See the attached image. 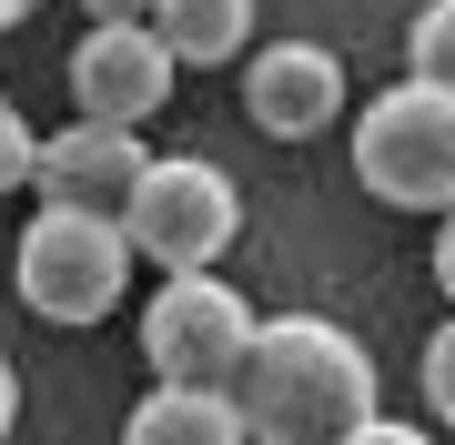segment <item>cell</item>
<instances>
[{
    "mask_svg": "<svg viewBox=\"0 0 455 445\" xmlns=\"http://www.w3.org/2000/svg\"><path fill=\"white\" fill-rule=\"evenodd\" d=\"M132 243H142V264L163 274H212L233 253V233H243V193H233V172H212L203 152H152L142 193H132Z\"/></svg>",
    "mask_w": 455,
    "mask_h": 445,
    "instance_id": "5",
    "label": "cell"
},
{
    "mask_svg": "<svg viewBox=\"0 0 455 445\" xmlns=\"http://www.w3.org/2000/svg\"><path fill=\"white\" fill-rule=\"evenodd\" d=\"M435 283H445V304H455V213H435Z\"/></svg>",
    "mask_w": 455,
    "mask_h": 445,
    "instance_id": "15",
    "label": "cell"
},
{
    "mask_svg": "<svg viewBox=\"0 0 455 445\" xmlns=\"http://www.w3.org/2000/svg\"><path fill=\"white\" fill-rule=\"evenodd\" d=\"M132 264H142L132 223L71 213V203H41V213L20 223V243H11V283H20V304H31L41 324H101V314L122 304Z\"/></svg>",
    "mask_w": 455,
    "mask_h": 445,
    "instance_id": "2",
    "label": "cell"
},
{
    "mask_svg": "<svg viewBox=\"0 0 455 445\" xmlns=\"http://www.w3.org/2000/svg\"><path fill=\"white\" fill-rule=\"evenodd\" d=\"M31 172H41V142H31V122H20L11 101H0V193H20Z\"/></svg>",
    "mask_w": 455,
    "mask_h": 445,
    "instance_id": "13",
    "label": "cell"
},
{
    "mask_svg": "<svg viewBox=\"0 0 455 445\" xmlns=\"http://www.w3.org/2000/svg\"><path fill=\"white\" fill-rule=\"evenodd\" d=\"M142 172H152V152L142 132H122V122H71V132H51L41 142V203H71V213H132V193H142Z\"/></svg>",
    "mask_w": 455,
    "mask_h": 445,
    "instance_id": "8",
    "label": "cell"
},
{
    "mask_svg": "<svg viewBox=\"0 0 455 445\" xmlns=\"http://www.w3.org/2000/svg\"><path fill=\"white\" fill-rule=\"evenodd\" d=\"M243 112L263 142H314L344 122V61L324 41H263L243 61Z\"/></svg>",
    "mask_w": 455,
    "mask_h": 445,
    "instance_id": "7",
    "label": "cell"
},
{
    "mask_svg": "<svg viewBox=\"0 0 455 445\" xmlns=\"http://www.w3.org/2000/svg\"><path fill=\"white\" fill-rule=\"evenodd\" d=\"M263 314L233 294L223 274H163V294L142 304V364L152 385H203V395H233Z\"/></svg>",
    "mask_w": 455,
    "mask_h": 445,
    "instance_id": "4",
    "label": "cell"
},
{
    "mask_svg": "<svg viewBox=\"0 0 455 445\" xmlns=\"http://www.w3.org/2000/svg\"><path fill=\"white\" fill-rule=\"evenodd\" d=\"M253 445H344L374 415V354L334 314H274L233 375Z\"/></svg>",
    "mask_w": 455,
    "mask_h": 445,
    "instance_id": "1",
    "label": "cell"
},
{
    "mask_svg": "<svg viewBox=\"0 0 455 445\" xmlns=\"http://www.w3.org/2000/svg\"><path fill=\"white\" fill-rule=\"evenodd\" d=\"M122 445H253L243 405L233 395H203V385H152L142 405H132Z\"/></svg>",
    "mask_w": 455,
    "mask_h": 445,
    "instance_id": "9",
    "label": "cell"
},
{
    "mask_svg": "<svg viewBox=\"0 0 455 445\" xmlns=\"http://www.w3.org/2000/svg\"><path fill=\"white\" fill-rule=\"evenodd\" d=\"M344 445H435V435H425V425H405V415H364Z\"/></svg>",
    "mask_w": 455,
    "mask_h": 445,
    "instance_id": "14",
    "label": "cell"
},
{
    "mask_svg": "<svg viewBox=\"0 0 455 445\" xmlns=\"http://www.w3.org/2000/svg\"><path fill=\"white\" fill-rule=\"evenodd\" d=\"M172 71L182 61H172V41L152 31V20H92V31L71 41V112L142 132V122L172 101Z\"/></svg>",
    "mask_w": 455,
    "mask_h": 445,
    "instance_id": "6",
    "label": "cell"
},
{
    "mask_svg": "<svg viewBox=\"0 0 455 445\" xmlns=\"http://www.w3.org/2000/svg\"><path fill=\"white\" fill-rule=\"evenodd\" d=\"M11 425H20V375H11V354H0V445H11Z\"/></svg>",
    "mask_w": 455,
    "mask_h": 445,
    "instance_id": "16",
    "label": "cell"
},
{
    "mask_svg": "<svg viewBox=\"0 0 455 445\" xmlns=\"http://www.w3.org/2000/svg\"><path fill=\"white\" fill-rule=\"evenodd\" d=\"M20 11H31V0H20Z\"/></svg>",
    "mask_w": 455,
    "mask_h": 445,
    "instance_id": "18",
    "label": "cell"
},
{
    "mask_svg": "<svg viewBox=\"0 0 455 445\" xmlns=\"http://www.w3.org/2000/svg\"><path fill=\"white\" fill-rule=\"evenodd\" d=\"M152 31L172 41L182 71H212V61H253V0H163L152 11Z\"/></svg>",
    "mask_w": 455,
    "mask_h": 445,
    "instance_id": "10",
    "label": "cell"
},
{
    "mask_svg": "<svg viewBox=\"0 0 455 445\" xmlns=\"http://www.w3.org/2000/svg\"><path fill=\"white\" fill-rule=\"evenodd\" d=\"M355 182L395 213H455V91L445 82H395L355 122Z\"/></svg>",
    "mask_w": 455,
    "mask_h": 445,
    "instance_id": "3",
    "label": "cell"
},
{
    "mask_svg": "<svg viewBox=\"0 0 455 445\" xmlns=\"http://www.w3.org/2000/svg\"><path fill=\"white\" fill-rule=\"evenodd\" d=\"M415 385H425V405H435L445 425H455V314H445L435 334H425V354H415Z\"/></svg>",
    "mask_w": 455,
    "mask_h": 445,
    "instance_id": "12",
    "label": "cell"
},
{
    "mask_svg": "<svg viewBox=\"0 0 455 445\" xmlns=\"http://www.w3.org/2000/svg\"><path fill=\"white\" fill-rule=\"evenodd\" d=\"M82 11H92V20H152L163 0H82Z\"/></svg>",
    "mask_w": 455,
    "mask_h": 445,
    "instance_id": "17",
    "label": "cell"
},
{
    "mask_svg": "<svg viewBox=\"0 0 455 445\" xmlns=\"http://www.w3.org/2000/svg\"><path fill=\"white\" fill-rule=\"evenodd\" d=\"M405 71L455 91V0H425V11H415V31H405Z\"/></svg>",
    "mask_w": 455,
    "mask_h": 445,
    "instance_id": "11",
    "label": "cell"
}]
</instances>
